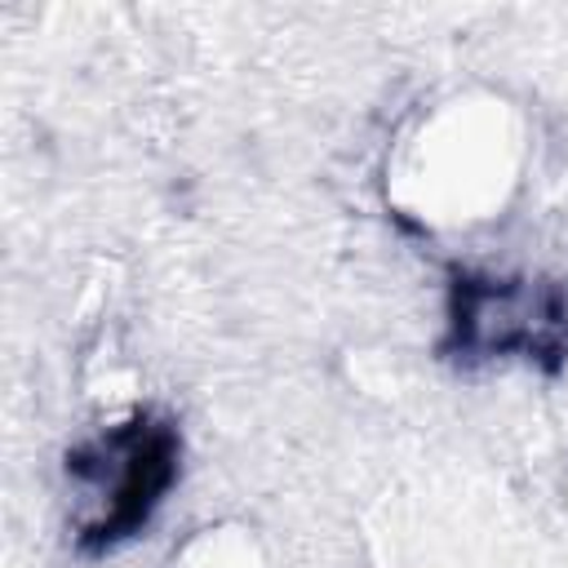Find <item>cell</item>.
Returning a JSON list of instances; mask_svg holds the SVG:
<instances>
[{"label":"cell","mask_w":568,"mask_h":568,"mask_svg":"<svg viewBox=\"0 0 568 568\" xmlns=\"http://www.w3.org/2000/svg\"><path fill=\"white\" fill-rule=\"evenodd\" d=\"M173 462H178V439L169 426L151 417H133L129 426H115L98 444L75 453L71 475L80 479L84 497L98 501L89 532L98 541H115L138 524H146L151 506L173 479Z\"/></svg>","instance_id":"6da1fadb"}]
</instances>
